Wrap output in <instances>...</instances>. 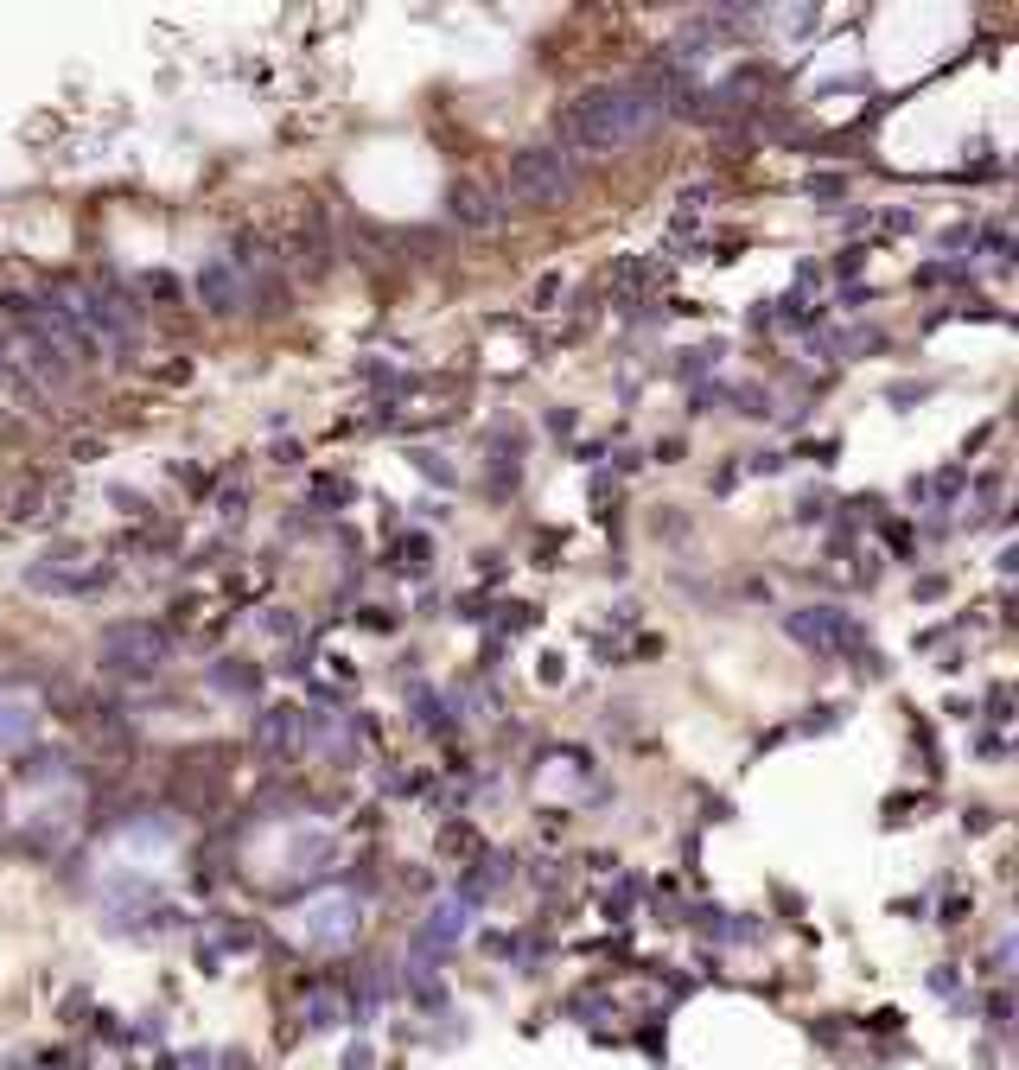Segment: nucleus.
<instances>
[{
  "mask_svg": "<svg viewBox=\"0 0 1019 1070\" xmlns=\"http://www.w3.org/2000/svg\"><path fill=\"white\" fill-rule=\"evenodd\" d=\"M300 733H306V714H300V707H268L262 727H255V746H262L268 758H281V752L300 746Z\"/></svg>",
  "mask_w": 1019,
  "mask_h": 1070,
  "instance_id": "nucleus-8",
  "label": "nucleus"
},
{
  "mask_svg": "<svg viewBox=\"0 0 1019 1070\" xmlns=\"http://www.w3.org/2000/svg\"><path fill=\"white\" fill-rule=\"evenodd\" d=\"M790 637H797L803 650H841L860 631H854V618L835 612V606H803V612H790Z\"/></svg>",
  "mask_w": 1019,
  "mask_h": 1070,
  "instance_id": "nucleus-5",
  "label": "nucleus"
},
{
  "mask_svg": "<svg viewBox=\"0 0 1019 1070\" xmlns=\"http://www.w3.org/2000/svg\"><path fill=\"white\" fill-rule=\"evenodd\" d=\"M669 115L637 90V83H593L561 109V153H618L631 141L656 134Z\"/></svg>",
  "mask_w": 1019,
  "mask_h": 1070,
  "instance_id": "nucleus-1",
  "label": "nucleus"
},
{
  "mask_svg": "<svg viewBox=\"0 0 1019 1070\" xmlns=\"http://www.w3.org/2000/svg\"><path fill=\"white\" fill-rule=\"evenodd\" d=\"M408 707H414V720H421L427 733H446V707L434 701V688H421V682H414V688H408Z\"/></svg>",
  "mask_w": 1019,
  "mask_h": 1070,
  "instance_id": "nucleus-11",
  "label": "nucleus"
},
{
  "mask_svg": "<svg viewBox=\"0 0 1019 1070\" xmlns=\"http://www.w3.org/2000/svg\"><path fill=\"white\" fill-rule=\"evenodd\" d=\"M32 733H39V714H32V707H20V701L0 707V746H26Z\"/></svg>",
  "mask_w": 1019,
  "mask_h": 1070,
  "instance_id": "nucleus-10",
  "label": "nucleus"
},
{
  "mask_svg": "<svg viewBox=\"0 0 1019 1070\" xmlns=\"http://www.w3.org/2000/svg\"><path fill=\"white\" fill-rule=\"evenodd\" d=\"M166 657V637L153 625H115L102 644V669H153Z\"/></svg>",
  "mask_w": 1019,
  "mask_h": 1070,
  "instance_id": "nucleus-4",
  "label": "nucleus"
},
{
  "mask_svg": "<svg viewBox=\"0 0 1019 1070\" xmlns=\"http://www.w3.org/2000/svg\"><path fill=\"white\" fill-rule=\"evenodd\" d=\"M561 300V274H542V287H535V306H555Z\"/></svg>",
  "mask_w": 1019,
  "mask_h": 1070,
  "instance_id": "nucleus-16",
  "label": "nucleus"
},
{
  "mask_svg": "<svg viewBox=\"0 0 1019 1070\" xmlns=\"http://www.w3.org/2000/svg\"><path fill=\"white\" fill-rule=\"evenodd\" d=\"M7 383H20V376H13V351H7V325H0V389Z\"/></svg>",
  "mask_w": 1019,
  "mask_h": 1070,
  "instance_id": "nucleus-17",
  "label": "nucleus"
},
{
  "mask_svg": "<svg viewBox=\"0 0 1019 1070\" xmlns=\"http://www.w3.org/2000/svg\"><path fill=\"white\" fill-rule=\"evenodd\" d=\"M300 930H306V943H319V949L344 943V937L357 930V899H351V892H332V899L306 905V911H300Z\"/></svg>",
  "mask_w": 1019,
  "mask_h": 1070,
  "instance_id": "nucleus-6",
  "label": "nucleus"
},
{
  "mask_svg": "<svg viewBox=\"0 0 1019 1070\" xmlns=\"http://www.w3.org/2000/svg\"><path fill=\"white\" fill-rule=\"evenodd\" d=\"M841 192H848V172H816V179H809V198H822V204L841 198Z\"/></svg>",
  "mask_w": 1019,
  "mask_h": 1070,
  "instance_id": "nucleus-15",
  "label": "nucleus"
},
{
  "mask_svg": "<svg viewBox=\"0 0 1019 1070\" xmlns=\"http://www.w3.org/2000/svg\"><path fill=\"white\" fill-rule=\"evenodd\" d=\"M26 580L39 586V593H102V586H109V567L77 561V555H45Z\"/></svg>",
  "mask_w": 1019,
  "mask_h": 1070,
  "instance_id": "nucleus-3",
  "label": "nucleus"
},
{
  "mask_svg": "<svg viewBox=\"0 0 1019 1070\" xmlns=\"http://www.w3.org/2000/svg\"><path fill=\"white\" fill-rule=\"evenodd\" d=\"M446 211L459 217V230H497V223H504V198L485 192V185H459V192L446 198Z\"/></svg>",
  "mask_w": 1019,
  "mask_h": 1070,
  "instance_id": "nucleus-7",
  "label": "nucleus"
},
{
  "mask_svg": "<svg viewBox=\"0 0 1019 1070\" xmlns=\"http://www.w3.org/2000/svg\"><path fill=\"white\" fill-rule=\"evenodd\" d=\"M198 300L211 306V313H236L243 306V281H236L230 262H204L198 268Z\"/></svg>",
  "mask_w": 1019,
  "mask_h": 1070,
  "instance_id": "nucleus-9",
  "label": "nucleus"
},
{
  "mask_svg": "<svg viewBox=\"0 0 1019 1070\" xmlns=\"http://www.w3.org/2000/svg\"><path fill=\"white\" fill-rule=\"evenodd\" d=\"M867 223H879V236H905V230H911V211H873V217H860L854 230H867Z\"/></svg>",
  "mask_w": 1019,
  "mask_h": 1070,
  "instance_id": "nucleus-14",
  "label": "nucleus"
},
{
  "mask_svg": "<svg viewBox=\"0 0 1019 1070\" xmlns=\"http://www.w3.org/2000/svg\"><path fill=\"white\" fill-rule=\"evenodd\" d=\"M338 1020H344V1007H338V1000H332V994H319V1000H313V1007H306V1026H313V1032H325V1026H338Z\"/></svg>",
  "mask_w": 1019,
  "mask_h": 1070,
  "instance_id": "nucleus-13",
  "label": "nucleus"
},
{
  "mask_svg": "<svg viewBox=\"0 0 1019 1070\" xmlns=\"http://www.w3.org/2000/svg\"><path fill=\"white\" fill-rule=\"evenodd\" d=\"M574 185V153L561 147H523L504 172V204H555Z\"/></svg>",
  "mask_w": 1019,
  "mask_h": 1070,
  "instance_id": "nucleus-2",
  "label": "nucleus"
},
{
  "mask_svg": "<svg viewBox=\"0 0 1019 1070\" xmlns=\"http://www.w3.org/2000/svg\"><path fill=\"white\" fill-rule=\"evenodd\" d=\"M179 1070H211V1058H204V1051H185V1058H179Z\"/></svg>",
  "mask_w": 1019,
  "mask_h": 1070,
  "instance_id": "nucleus-18",
  "label": "nucleus"
},
{
  "mask_svg": "<svg viewBox=\"0 0 1019 1070\" xmlns=\"http://www.w3.org/2000/svg\"><path fill=\"white\" fill-rule=\"evenodd\" d=\"M211 682H223L230 695H249V682H262V676H255V669H243V663H217Z\"/></svg>",
  "mask_w": 1019,
  "mask_h": 1070,
  "instance_id": "nucleus-12",
  "label": "nucleus"
}]
</instances>
